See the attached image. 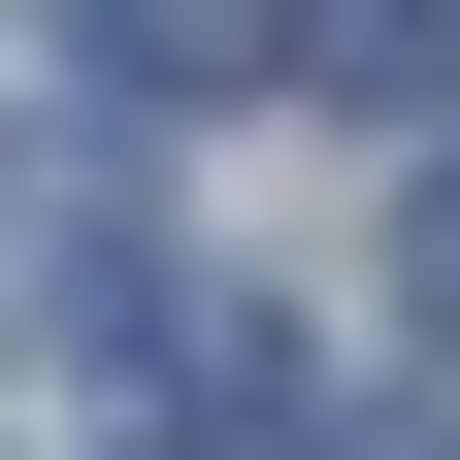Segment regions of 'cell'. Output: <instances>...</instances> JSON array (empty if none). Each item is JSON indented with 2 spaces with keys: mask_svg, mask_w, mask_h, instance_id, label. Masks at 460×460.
<instances>
[{
  "mask_svg": "<svg viewBox=\"0 0 460 460\" xmlns=\"http://www.w3.org/2000/svg\"><path fill=\"white\" fill-rule=\"evenodd\" d=\"M164 263H132V164L99 132H0V362H99Z\"/></svg>",
  "mask_w": 460,
  "mask_h": 460,
  "instance_id": "obj_1",
  "label": "cell"
},
{
  "mask_svg": "<svg viewBox=\"0 0 460 460\" xmlns=\"http://www.w3.org/2000/svg\"><path fill=\"white\" fill-rule=\"evenodd\" d=\"M66 66H99V132H132V99H263L296 0H66Z\"/></svg>",
  "mask_w": 460,
  "mask_h": 460,
  "instance_id": "obj_2",
  "label": "cell"
},
{
  "mask_svg": "<svg viewBox=\"0 0 460 460\" xmlns=\"http://www.w3.org/2000/svg\"><path fill=\"white\" fill-rule=\"evenodd\" d=\"M296 66L329 99H460V0H296Z\"/></svg>",
  "mask_w": 460,
  "mask_h": 460,
  "instance_id": "obj_3",
  "label": "cell"
},
{
  "mask_svg": "<svg viewBox=\"0 0 460 460\" xmlns=\"http://www.w3.org/2000/svg\"><path fill=\"white\" fill-rule=\"evenodd\" d=\"M394 296H428V362H460V132H428V230H394Z\"/></svg>",
  "mask_w": 460,
  "mask_h": 460,
  "instance_id": "obj_4",
  "label": "cell"
},
{
  "mask_svg": "<svg viewBox=\"0 0 460 460\" xmlns=\"http://www.w3.org/2000/svg\"><path fill=\"white\" fill-rule=\"evenodd\" d=\"M394 460H460V428H394Z\"/></svg>",
  "mask_w": 460,
  "mask_h": 460,
  "instance_id": "obj_5",
  "label": "cell"
}]
</instances>
